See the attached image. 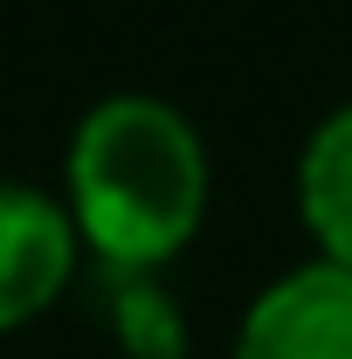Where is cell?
I'll use <instances>...</instances> for the list:
<instances>
[{
  "label": "cell",
  "mask_w": 352,
  "mask_h": 359,
  "mask_svg": "<svg viewBox=\"0 0 352 359\" xmlns=\"http://www.w3.org/2000/svg\"><path fill=\"white\" fill-rule=\"evenodd\" d=\"M76 228L69 208L28 187V180H0V332H21L69 290L76 276Z\"/></svg>",
  "instance_id": "obj_2"
},
{
  "label": "cell",
  "mask_w": 352,
  "mask_h": 359,
  "mask_svg": "<svg viewBox=\"0 0 352 359\" xmlns=\"http://www.w3.org/2000/svg\"><path fill=\"white\" fill-rule=\"evenodd\" d=\"M235 359H352V276L304 263L256 290L235 325Z\"/></svg>",
  "instance_id": "obj_3"
},
{
  "label": "cell",
  "mask_w": 352,
  "mask_h": 359,
  "mask_svg": "<svg viewBox=\"0 0 352 359\" xmlns=\"http://www.w3.org/2000/svg\"><path fill=\"white\" fill-rule=\"evenodd\" d=\"M208 145L166 97H104L69 132L62 208L104 276H159L208 222Z\"/></svg>",
  "instance_id": "obj_1"
},
{
  "label": "cell",
  "mask_w": 352,
  "mask_h": 359,
  "mask_svg": "<svg viewBox=\"0 0 352 359\" xmlns=\"http://www.w3.org/2000/svg\"><path fill=\"white\" fill-rule=\"evenodd\" d=\"M297 215L318 242V263L352 276V104L325 111L297 152Z\"/></svg>",
  "instance_id": "obj_4"
},
{
  "label": "cell",
  "mask_w": 352,
  "mask_h": 359,
  "mask_svg": "<svg viewBox=\"0 0 352 359\" xmlns=\"http://www.w3.org/2000/svg\"><path fill=\"white\" fill-rule=\"evenodd\" d=\"M104 311H111V332L125 359H187L194 339H187V311L180 297L159 283V276H104Z\"/></svg>",
  "instance_id": "obj_5"
}]
</instances>
